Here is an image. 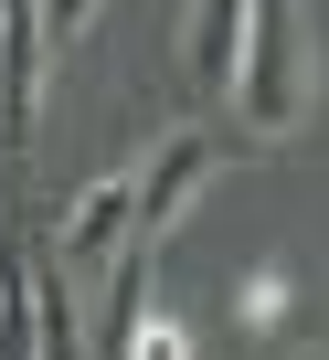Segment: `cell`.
<instances>
[{
    "label": "cell",
    "mask_w": 329,
    "mask_h": 360,
    "mask_svg": "<svg viewBox=\"0 0 329 360\" xmlns=\"http://www.w3.org/2000/svg\"><path fill=\"white\" fill-rule=\"evenodd\" d=\"M128 244H138V159H128V169H106V180H85V191L64 202V223H54V265L96 286Z\"/></svg>",
    "instance_id": "2"
},
{
    "label": "cell",
    "mask_w": 329,
    "mask_h": 360,
    "mask_svg": "<svg viewBox=\"0 0 329 360\" xmlns=\"http://www.w3.org/2000/svg\"><path fill=\"white\" fill-rule=\"evenodd\" d=\"M318 22L297 11V0H255V32H244V75H234V117L255 127V138H297L308 127V106H318Z\"/></svg>",
    "instance_id": "1"
},
{
    "label": "cell",
    "mask_w": 329,
    "mask_h": 360,
    "mask_svg": "<svg viewBox=\"0 0 329 360\" xmlns=\"http://www.w3.org/2000/svg\"><path fill=\"white\" fill-rule=\"evenodd\" d=\"M117 360H192V339H181L170 318H138V328L117 339Z\"/></svg>",
    "instance_id": "6"
},
{
    "label": "cell",
    "mask_w": 329,
    "mask_h": 360,
    "mask_svg": "<svg viewBox=\"0 0 329 360\" xmlns=\"http://www.w3.org/2000/svg\"><path fill=\"white\" fill-rule=\"evenodd\" d=\"M32 11H43V43L64 53V43H85V22L106 11V0H32Z\"/></svg>",
    "instance_id": "7"
},
{
    "label": "cell",
    "mask_w": 329,
    "mask_h": 360,
    "mask_svg": "<svg viewBox=\"0 0 329 360\" xmlns=\"http://www.w3.org/2000/svg\"><path fill=\"white\" fill-rule=\"evenodd\" d=\"M308 360H329V349H308Z\"/></svg>",
    "instance_id": "8"
},
{
    "label": "cell",
    "mask_w": 329,
    "mask_h": 360,
    "mask_svg": "<svg viewBox=\"0 0 329 360\" xmlns=\"http://www.w3.org/2000/svg\"><path fill=\"white\" fill-rule=\"evenodd\" d=\"M213 169H223V148H213L202 127H170L159 148H138V244L181 233V212L213 191Z\"/></svg>",
    "instance_id": "3"
},
{
    "label": "cell",
    "mask_w": 329,
    "mask_h": 360,
    "mask_svg": "<svg viewBox=\"0 0 329 360\" xmlns=\"http://www.w3.org/2000/svg\"><path fill=\"white\" fill-rule=\"evenodd\" d=\"M244 32H255V0H192L181 11V75L223 106L234 75H244Z\"/></svg>",
    "instance_id": "5"
},
{
    "label": "cell",
    "mask_w": 329,
    "mask_h": 360,
    "mask_svg": "<svg viewBox=\"0 0 329 360\" xmlns=\"http://www.w3.org/2000/svg\"><path fill=\"white\" fill-rule=\"evenodd\" d=\"M43 64H54L43 11H32V0H0V148L32 138V117H43Z\"/></svg>",
    "instance_id": "4"
}]
</instances>
